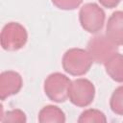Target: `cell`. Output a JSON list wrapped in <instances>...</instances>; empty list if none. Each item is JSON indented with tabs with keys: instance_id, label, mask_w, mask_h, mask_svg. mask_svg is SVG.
Segmentation results:
<instances>
[{
	"instance_id": "6da1fadb",
	"label": "cell",
	"mask_w": 123,
	"mask_h": 123,
	"mask_svg": "<svg viewBox=\"0 0 123 123\" xmlns=\"http://www.w3.org/2000/svg\"><path fill=\"white\" fill-rule=\"evenodd\" d=\"M93 60L88 51L83 48H70L62 56V64L63 70L72 76H83L86 74Z\"/></svg>"
},
{
	"instance_id": "7a4b0ae2",
	"label": "cell",
	"mask_w": 123,
	"mask_h": 123,
	"mask_svg": "<svg viewBox=\"0 0 123 123\" xmlns=\"http://www.w3.org/2000/svg\"><path fill=\"white\" fill-rule=\"evenodd\" d=\"M27 40V30L18 22H9L1 31L0 43L6 51H17L25 46Z\"/></svg>"
},
{
	"instance_id": "3957f363",
	"label": "cell",
	"mask_w": 123,
	"mask_h": 123,
	"mask_svg": "<svg viewBox=\"0 0 123 123\" xmlns=\"http://www.w3.org/2000/svg\"><path fill=\"white\" fill-rule=\"evenodd\" d=\"M106 13L96 3H86L82 6L79 12V21L82 28L90 33H99L105 24Z\"/></svg>"
},
{
	"instance_id": "277c9868",
	"label": "cell",
	"mask_w": 123,
	"mask_h": 123,
	"mask_svg": "<svg viewBox=\"0 0 123 123\" xmlns=\"http://www.w3.org/2000/svg\"><path fill=\"white\" fill-rule=\"evenodd\" d=\"M71 80L61 72L48 75L44 81L43 89L49 100L56 103H63L68 99V89Z\"/></svg>"
},
{
	"instance_id": "5b68a950",
	"label": "cell",
	"mask_w": 123,
	"mask_h": 123,
	"mask_svg": "<svg viewBox=\"0 0 123 123\" xmlns=\"http://www.w3.org/2000/svg\"><path fill=\"white\" fill-rule=\"evenodd\" d=\"M95 97V86L86 78L71 81L68 89V99L76 107L86 108L89 106Z\"/></svg>"
},
{
	"instance_id": "8992f818",
	"label": "cell",
	"mask_w": 123,
	"mask_h": 123,
	"mask_svg": "<svg viewBox=\"0 0 123 123\" xmlns=\"http://www.w3.org/2000/svg\"><path fill=\"white\" fill-rule=\"evenodd\" d=\"M86 50L91 56L93 62L105 64L111 57L118 53V45L113 43L106 35L100 34L88 40Z\"/></svg>"
},
{
	"instance_id": "52a82bcc",
	"label": "cell",
	"mask_w": 123,
	"mask_h": 123,
	"mask_svg": "<svg viewBox=\"0 0 123 123\" xmlns=\"http://www.w3.org/2000/svg\"><path fill=\"white\" fill-rule=\"evenodd\" d=\"M23 86L21 75L13 70L3 71L0 74V99L6 100L8 97L17 94Z\"/></svg>"
},
{
	"instance_id": "ba28073f",
	"label": "cell",
	"mask_w": 123,
	"mask_h": 123,
	"mask_svg": "<svg viewBox=\"0 0 123 123\" xmlns=\"http://www.w3.org/2000/svg\"><path fill=\"white\" fill-rule=\"evenodd\" d=\"M116 45H123V11H116L109 17L105 34Z\"/></svg>"
},
{
	"instance_id": "9c48e42d",
	"label": "cell",
	"mask_w": 123,
	"mask_h": 123,
	"mask_svg": "<svg viewBox=\"0 0 123 123\" xmlns=\"http://www.w3.org/2000/svg\"><path fill=\"white\" fill-rule=\"evenodd\" d=\"M107 74L116 83H123V54L116 53L105 62Z\"/></svg>"
},
{
	"instance_id": "30bf717a",
	"label": "cell",
	"mask_w": 123,
	"mask_h": 123,
	"mask_svg": "<svg viewBox=\"0 0 123 123\" xmlns=\"http://www.w3.org/2000/svg\"><path fill=\"white\" fill-rule=\"evenodd\" d=\"M37 120L40 123H64L66 118L64 112L58 106L47 105L39 111Z\"/></svg>"
},
{
	"instance_id": "8fae6325",
	"label": "cell",
	"mask_w": 123,
	"mask_h": 123,
	"mask_svg": "<svg viewBox=\"0 0 123 123\" xmlns=\"http://www.w3.org/2000/svg\"><path fill=\"white\" fill-rule=\"evenodd\" d=\"M79 123H105L107 122V117L99 110L96 109H87L85 110L79 116L78 120Z\"/></svg>"
},
{
	"instance_id": "7c38bea8",
	"label": "cell",
	"mask_w": 123,
	"mask_h": 123,
	"mask_svg": "<svg viewBox=\"0 0 123 123\" xmlns=\"http://www.w3.org/2000/svg\"><path fill=\"white\" fill-rule=\"evenodd\" d=\"M110 107L113 113L123 115V85L116 87L112 92L110 99Z\"/></svg>"
},
{
	"instance_id": "4fadbf2b",
	"label": "cell",
	"mask_w": 123,
	"mask_h": 123,
	"mask_svg": "<svg viewBox=\"0 0 123 123\" xmlns=\"http://www.w3.org/2000/svg\"><path fill=\"white\" fill-rule=\"evenodd\" d=\"M1 122H20V123H25L27 121L26 114L23 111L19 109H14L6 111L4 114L1 115L0 118Z\"/></svg>"
},
{
	"instance_id": "5bb4252c",
	"label": "cell",
	"mask_w": 123,
	"mask_h": 123,
	"mask_svg": "<svg viewBox=\"0 0 123 123\" xmlns=\"http://www.w3.org/2000/svg\"><path fill=\"white\" fill-rule=\"evenodd\" d=\"M51 2L60 10L72 11L79 8L83 3V0H51Z\"/></svg>"
},
{
	"instance_id": "9a60e30c",
	"label": "cell",
	"mask_w": 123,
	"mask_h": 123,
	"mask_svg": "<svg viewBox=\"0 0 123 123\" xmlns=\"http://www.w3.org/2000/svg\"><path fill=\"white\" fill-rule=\"evenodd\" d=\"M101 6L107 9H113L118 6V4L121 2V0H98Z\"/></svg>"
}]
</instances>
